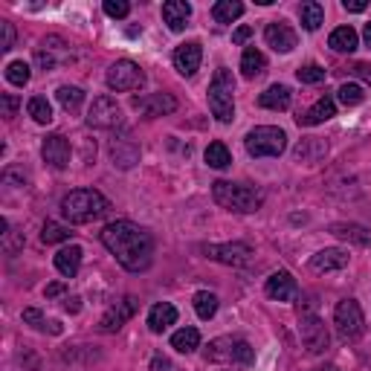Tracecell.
Wrapping results in <instances>:
<instances>
[{"label": "cell", "mask_w": 371, "mask_h": 371, "mask_svg": "<svg viewBox=\"0 0 371 371\" xmlns=\"http://www.w3.org/2000/svg\"><path fill=\"white\" fill-rule=\"evenodd\" d=\"M299 21H302V26H305L308 32H316V29L322 26V21H325L322 4H316V0H308V4H302V6H299Z\"/></svg>", "instance_id": "obj_32"}, {"label": "cell", "mask_w": 371, "mask_h": 371, "mask_svg": "<svg viewBox=\"0 0 371 371\" xmlns=\"http://www.w3.org/2000/svg\"><path fill=\"white\" fill-rule=\"evenodd\" d=\"M151 371H171V362H168L166 357H160V354H157V357L151 360Z\"/></svg>", "instance_id": "obj_48"}, {"label": "cell", "mask_w": 371, "mask_h": 371, "mask_svg": "<svg viewBox=\"0 0 371 371\" xmlns=\"http://www.w3.org/2000/svg\"><path fill=\"white\" fill-rule=\"evenodd\" d=\"M70 226H64V223H59V220H46L44 223V229H41V241L44 244H64V241H70Z\"/></svg>", "instance_id": "obj_36"}, {"label": "cell", "mask_w": 371, "mask_h": 371, "mask_svg": "<svg viewBox=\"0 0 371 371\" xmlns=\"http://www.w3.org/2000/svg\"><path fill=\"white\" fill-rule=\"evenodd\" d=\"M342 6H345V12H365L368 9L365 0H342Z\"/></svg>", "instance_id": "obj_46"}, {"label": "cell", "mask_w": 371, "mask_h": 371, "mask_svg": "<svg viewBox=\"0 0 371 371\" xmlns=\"http://www.w3.org/2000/svg\"><path fill=\"white\" fill-rule=\"evenodd\" d=\"M18 96H12V93H4V96H0V108H4V116L6 119H12L15 113H18Z\"/></svg>", "instance_id": "obj_44"}, {"label": "cell", "mask_w": 371, "mask_h": 371, "mask_svg": "<svg viewBox=\"0 0 371 371\" xmlns=\"http://www.w3.org/2000/svg\"><path fill=\"white\" fill-rule=\"evenodd\" d=\"M325 154H328V143L319 139V136H308V139H302V143L293 148V157L299 163H319Z\"/></svg>", "instance_id": "obj_25"}, {"label": "cell", "mask_w": 371, "mask_h": 371, "mask_svg": "<svg viewBox=\"0 0 371 371\" xmlns=\"http://www.w3.org/2000/svg\"><path fill=\"white\" fill-rule=\"evenodd\" d=\"M177 322V308L171 302H157L151 310H148V328L154 334H163L166 328H171V325Z\"/></svg>", "instance_id": "obj_24"}, {"label": "cell", "mask_w": 371, "mask_h": 371, "mask_svg": "<svg viewBox=\"0 0 371 371\" xmlns=\"http://www.w3.org/2000/svg\"><path fill=\"white\" fill-rule=\"evenodd\" d=\"M139 310V299L136 296H125V299H119L116 305H111L108 310H105V316H102V322H99V331H105V334H116L122 325L133 316Z\"/></svg>", "instance_id": "obj_13"}, {"label": "cell", "mask_w": 371, "mask_h": 371, "mask_svg": "<svg viewBox=\"0 0 371 371\" xmlns=\"http://www.w3.org/2000/svg\"><path fill=\"white\" fill-rule=\"evenodd\" d=\"M111 212V200L96 189H76L61 200V215L70 223H90Z\"/></svg>", "instance_id": "obj_2"}, {"label": "cell", "mask_w": 371, "mask_h": 371, "mask_svg": "<svg viewBox=\"0 0 371 371\" xmlns=\"http://www.w3.org/2000/svg\"><path fill=\"white\" fill-rule=\"evenodd\" d=\"M29 78H32V70H29L26 61H9V64H6V81H9V84L26 87Z\"/></svg>", "instance_id": "obj_39"}, {"label": "cell", "mask_w": 371, "mask_h": 371, "mask_svg": "<svg viewBox=\"0 0 371 371\" xmlns=\"http://www.w3.org/2000/svg\"><path fill=\"white\" fill-rule=\"evenodd\" d=\"M209 111L223 125L235 119V78L226 67L215 70V78L209 84Z\"/></svg>", "instance_id": "obj_4"}, {"label": "cell", "mask_w": 371, "mask_h": 371, "mask_svg": "<svg viewBox=\"0 0 371 371\" xmlns=\"http://www.w3.org/2000/svg\"><path fill=\"white\" fill-rule=\"evenodd\" d=\"M200 61H203V46L200 41H186L174 50V67L180 76L192 78L198 70H200Z\"/></svg>", "instance_id": "obj_16"}, {"label": "cell", "mask_w": 371, "mask_h": 371, "mask_svg": "<svg viewBox=\"0 0 371 371\" xmlns=\"http://www.w3.org/2000/svg\"><path fill=\"white\" fill-rule=\"evenodd\" d=\"M24 322H26V325H32L35 331L53 334V337H61V334H64L61 322H56V319H46V316H44L38 308H26V310H24Z\"/></svg>", "instance_id": "obj_28"}, {"label": "cell", "mask_w": 371, "mask_h": 371, "mask_svg": "<svg viewBox=\"0 0 371 371\" xmlns=\"http://www.w3.org/2000/svg\"><path fill=\"white\" fill-rule=\"evenodd\" d=\"M198 345H200V331L198 328H180L171 337V348L180 351V354H192Z\"/></svg>", "instance_id": "obj_33"}, {"label": "cell", "mask_w": 371, "mask_h": 371, "mask_svg": "<svg viewBox=\"0 0 371 371\" xmlns=\"http://www.w3.org/2000/svg\"><path fill=\"white\" fill-rule=\"evenodd\" d=\"M334 116H337V102H334L331 96H322L313 108H308L305 113H299L296 122L305 125V128H313V125H322V122H328V119H334Z\"/></svg>", "instance_id": "obj_20"}, {"label": "cell", "mask_w": 371, "mask_h": 371, "mask_svg": "<svg viewBox=\"0 0 371 371\" xmlns=\"http://www.w3.org/2000/svg\"><path fill=\"white\" fill-rule=\"evenodd\" d=\"M290 87L288 84H270L261 96H258V105L267 108V111H288L290 108Z\"/></svg>", "instance_id": "obj_23"}, {"label": "cell", "mask_w": 371, "mask_h": 371, "mask_svg": "<svg viewBox=\"0 0 371 371\" xmlns=\"http://www.w3.org/2000/svg\"><path fill=\"white\" fill-rule=\"evenodd\" d=\"M105 15L108 18H116V21H122V18H128V12H131V6L125 4V0H105Z\"/></svg>", "instance_id": "obj_42"}, {"label": "cell", "mask_w": 371, "mask_h": 371, "mask_svg": "<svg viewBox=\"0 0 371 371\" xmlns=\"http://www.w3.org/2000/svg\"><path fill=\"white\" fill-rule=\"evenodd\" d=\"M348 73H354L357 78H362L365 84H371V67H368V64H360V61H357V64L348 67Z\"/></svg>", "instance_id": "obj_45"}, {"label": "cell", "mask_w": 371, "mask_h": 371, "mask_svg": "<svg viewBox=\"0 0 371 371\" xmlns=\"http://www.w3.org/2000/svg\"><path fill=\"white\" fill-rule=\"evenodd\" d=\"M192 305H195V313H198L203 322H209V319L218 313V296L209 293V290H198L195 299H192Z\"/></svg>", "instance_id": "obj_35"}, {"label": "cell", "mask_w": 371, "mask_h": 371, "mask_svg": "<svg viewBox=\"0 0 371 371\" xmlns=\"http://www.w3.org/2000/svg\"><path fill=\"white\" fill-rule=\"evenodd\" d=\"M264 293L275 302H293L299 296V285H296V278L288 273V270H278L267 278V285H264Z\"/></svg>", "instance_id": "obj_18"}, {"label": "cell", "mask_w": 371, "mask_h": 371, "mask_svg": "<svg viewBox=\"0 0 371 371\" xmlns=\"http://www.w3.org/2000/svg\"><path fill=\"white\" fill-rule=\"evenodd\" d=\"M203 253H206V258L220 261L226 267H244L253 258V250L247 244H241V241H235V244H206Z\"/></svg>", "instance_id": "obj_11"}, {"label": "cell", "mask_w": 371, "mask_h": 371, "mask_svg": "<svg viewBox=\"0 0 371 371\" xmlns=\"http://www.w3.org/2000/svg\"><path fill=\"white\" fill-rule=\"evenodd\" d=\"M296 78H299L302 84H319V81H325V67H319V64H305V67L296 70Z\"/></svg>", "instance_id": "obj_41"}, {"label": "cell", "mask_w": 371, "mask_h": 371, "mask_svg": "<svg viewBox=\"0 0 371 371\" xmlns=\"http://www.w3.org/2000/svg\"><path fill=\"white\" fill-rule=\"evenodd\" d=\"M264 41H267V46H273L275 53L288 56V53L296 50L299 35H296V29H293L288 21H270L267 29H264Z\"/></svg>", "instance_id": "obj_12"}, {"label": "cell", "mask_w": 371, "mask_h": 371, "mask_svg": "<svg viewBox=\"0 0 371 371\" xmlns=\"http://www.w3.org/2000/svg\"><path fill=\"white\" fill-rule=\"evenodd\" d=\"M212 198L218 206L229 209V212H255L261 206V195L255 189H250V186L244 183H229V180H215L212 183Z\"/></svg>", "instance_id": "obj_3"}, {"label": "cell", "mask_w": 371, "mask_h": 371, "mask_svg": "<svg viewBox=\"0 0 371 371\" xmlns=\"http://www.w3.org/2000/svg\"><path fill=\"white\" fill-rule=\"evenodd\" d=\"M102 244L108 253L128 270V273H143L154 261V238L146 226L133 220H113L102 229Z\"/></svg>", "instance_id": "obj_1"}, {"label": "cell", "mask_w": 371, "mask_h": 371, "mask_svg": "<svg viewBox=\"0 0 371 371\" xmlns=\"http://www.w3.org/2000/svg\"><path fill=\"white\" fill-rule=\"evenodd\" d=\"M56 99H59V105H61L67 113H76V111L81 108V102H84V90L76 87V84H61V87L56 90Z\"/></svg>", "instance_id": "obj_31"}, {"label": "cell", "mask_w": 371, "mask_h": 371, "mask_svg": "<svg viewBox=\"0 0 371 371\" xmlns=\"http://www.w3.org/2000/svg\"><path fill=\"white\" fill-rule=\"evenodd\" d=\"M111 160L119 168H131V166L139 163V146L133 143V139H128V136H119V139H113V143H111Z\"/></svg>", "instance_id": "obj_22"}, {"label": "cell", "mask_w": 371, "mask_h": 371, "mask_svg": "<svg viewBox=\"0 0 371 371\" xmlns=\"http://www.w3.org/2000/svg\"><path fill=\"white\" fill-rule=\"evenodd\" d=\"M365 41H368V46H371V21L365 24Z\"/></svg>", "instance_id": "obj_51"}, {"label": "cell", "mask_w": 371, "mask_h": 371, "mask_svg": "<svg viewBox=\"0 0 371 371\" xmlns=\"http://www.w3.org/2000/svg\"><path fill=\"white\" fill-rule=\"evenodd\" d=\"M264 67H267V59L255 50V46L244 50V56H241V73H244V78H255V76H261Z\"/></svg>", "instance_id": "obj_34"}, {"label": "cell", "mask_w": 371, "mask_h": 371, "mask_svg": "<svg viewBox=\"0 0 371 371\" xmlns=\"http://www.w3.org/2000/svg\"><path fill=\"white\" fill-rule=\"evenodd\" d=\"M29 116L38 122V125H50L53 122V105L46 102V96H32L29 105H26Z\"/></svg>", "instance_id": "obj_37"}, {"label": "cell", "mask_w": 371, "mask_h": 371, "mask_svg": "<svg viewBox=\"0 0 371 371\" xmlns=\"http://www.w3.org/2000/svg\"><path fill=\"white\" fill-rule=\"evenodd\" d=\"M0 29H4V41H0V50L9 53L12 46H15V26L9 21H0Z\"/></svg>", "instance_id": "obj_43"}, {"label": "cell", "mask_w": 371, "mask_h": 371, "mask_svg": "<svg viewBox=\"0 0 371 371\" xmlns=\"http://www.w3.org/2000/svg\"><path fill=\"white\" fill-rule=\"evenodd\" d=\"M313 371H340L337 365H322V368H313Z\"/></svg>", "instance_id": "obj_52"}, {"label": "cell", "mask_w": 371, "mask_h": 371, "mask_svg": "<svg viewBox=\"0 0 371 371\" xmlns=\"http://www.w3.org/2000/svg\"><path fill=\"white\" fill-rule=\"evenodd\" d=\"M342 267H348V253L340 250V247L319 250L316 255H310V270L313 273H334V270H342Z\"/></svg>", "instance_id": "obj_19"}, {"label": "cell", "mask_w": 371, "mask_h": 371, "mask_svg": "<svg viewBox=\"0 0 371 371\" xmlns=\"http://www.w3.org/2000/svg\"><path fill=\"white\" fill-rule=\"evenodd\" d=\"M328 46H331L334 53H354L357 46H360V35L351 26H337L331 32V38H328Z\"/></svg>", "instance_id": "obj_27"}, {"label": "cell", "mask_w": 371, "mask_h": 371, "mask_svg": "<svg viewBox=\"0 0 371 371\" xmlns=\"http://www.w3.org/2000/svg\"><path fill=\"white\" fill-rule=\"evenodd\" d=\"M61 293H64V285H59V282H56V285H50V288L44 290V296H46V299H53V296H61Z\"/></svg>", "instance_id": "obj_50"}, {"label": "cell", "mask_w": 371, "mask_h": 371, "mask_svg": "<svg viewBox=\"0 0 371 371\" xmlns=\"http://www.w3.org/2000/svg\"><path fill=\"white\" fill-rule=\"evenodd\" d=\"M133 111H139L146 119H157V116H168L177 111V99L171 93H148V96H136L133 99Z\"/></svg>", "instance_id": "obj_14"}, {"label": "cell", "mask_w": 371, "mask_h": 371, "mask_svg": "<svg viewBox=\"0 0 371 371\" xmlns=\"http://www.w3.org/2000/svg\"><path fill=\"white\" fill-rule=\"evenodd\" d=\"M334 328H337L340 340H345V342H354L365 334V316H362V308L357 299H342L334 308Z\"/></svg>", "instance_id": "obj_7"}, {"label": "cell", "mask_w": 371, "mask_h": 371, "mask_svg": "<svg viewBox=\"0 0 371 371\" xmlns=\"http://www.w3.org/2000/svg\"><path fill=\"white\" fill-rule=\"evenodd\" d=\"M206 163H209V168H229L232 166V154H229V148L223 146V143H209V148H206Z\"/></svg>", "instance_id": "obj_38"}, {"label": "cell", "mask_w": 371, "mask_h": 371, "mask_svg": "<svg viewBox=\"0 0 371 371\" xmlns=\"http://www.w3.org/2000/svg\"><path fill=\"white\" fill-rule=\"evenodd\" d=\"M189 18H192V4H186V0H168V4H163V21L168 24L171 32H183L189 26Z\"/></svg>", "instance_id": "obj_21"}, {"label": "cell", "mask_w": 371, "mask_h": 371, "mask_svg": "<svg viewBox=\"0 0 371 371\" xmlns=\"http://www.w3.org/2000/svg\"><path fill=\"white\" fill-rule=\"evenodd\" d=\"M41 157H44L46 166H53L56 171H64V168L70 166V143H67V136H61V133L44 136Z\"/></svg>", "instance_id": "obj_15"}, {"label": "cell", "mask_w": 371, "mask_h": 371, "mask_svg": "<svg viewBox=\"0 0 371 371\" xmlns=\"http://www.w3.org/2000/svg\"><path fill=\"white\" fill-rule=\"evenodd\" d=\"M299 331H302V345L308 348V354H322V351H328L331 334H328V328H325V322H322L316 313L302 316Z\"/></svg>", "instance_id": "obj_10"}, {"label": "cell", "mask_w": 371, "mask_h": 371, "mask_svg": "<svg viewBox=\"0 0 371 371\" xmlns=\"http://www.w3.org/2000/svg\"><path fill=\"white\" fill-rule=\"evenodd\" d=\"M206 362H235V365H253L255 351L241 337H218L206 348Z\"/></svg>", "instance_id": "obj_6"}, {"label": "cell", "mask_w": 371, "mask_h": 371, "mask_svg": "<svg viewBox=\"0 0 371 371\" xmlns=\"http://www.w3.org/2000/svg\"><path fill=\"white\" fill-rule=\"evenodd\" d=\"M337 99H340L345 108H357V105L365 99V93H362V87H360V84H354V81H345V84L337 90Z\"/></svg>", "instance_id": "obj_40"}, {"label": "cell", "mask_w": 371, "mask_h": 371, "mask_svg": "<svg viewBox=\"0 0 371 371\" xmlns=\"http://www.w3.org/2000/svg\"><path fill=\"white\" fill-rule=\"evenodd\" d=\"M244 148L250 157H278L288 148V133L273 125H258L244 136Z\"/></svg>", "instance_id": "obj_5"}, {"label": "cell", "mask_w": 371, "mask_h": 371, "mask_svg": "<svg viewBox=\"0 0 371 371\" xmlns=\"http://www.w3.org/2000/svg\"><path fill=\"white\" fill-rule=\"evenodd\" d=\"M81 247H76V244H70V247H64V250H59L56 253V270L64 275V278H76L78 275V267H81Z\"/></svg>", "instance_id": "obj_26"}, {"label": "cell", "mask_w": 371, "mask_h": 371, "mask_svg": "<svg viewBox=\"0 0 371 371\" xmlns=\"http://www.w3.org/2000/svg\"><path fill=\"white\" fill-rule=\"evenodd\" d=\"M241 15H244L241 0H218V4L212 6V18L218 24H232V21H238Z\"/></svg>", "instance_id": "obj_30"}, {"label": "cell", "mask_w": 371, "mask_h": 371, "mask_svg": "<svg viewBox=\"0 0 371 371\" xmlns=\"http://www.w3.org/2000/svg\"><path fill=\"white\" fill-rule=\"evenodd\" d=\"M64 310H67V313H78V310H81V299H78V296H70V299L64 302Z\"/></svg>", "instance_id": "obj_49"}, {"label": "cell", "mask_w": 371, "mask_h": 371, "mask_svg": "<svg viewBox=\"0 0 371 371\" xmlns=\"http://www.w3.org/2000/svg\"><path fill=\"white\" fill-rule=\"evenodd\" d=\"M67 59H70V50H67V44L61 38H44L41 46L35 50V64L41 70H56Z\"/></svg>", "instance_id": "obj_17"}, {"label": "cell", "mask_w": 371, "mask_h": 371, "mask_svg": "<svg viewBox=\"0 0 371 371\" xmlns=\"http://www.w3.org/2000/svg\"><path fill=\"white\" fill-rule=\"evenodd\" d=\"M87 125L99 128V131H111L122 125V108L116 105V99L111 96H96L87 111Z\"/></svg>", "instance_id": "obj_9"}, {"label": "cell", "mask_w": 371, "mask_h": 371, "mask_svg": "<svg viewBox=\"0 0 371 371\" xmlns=\"http://www.w3.org/2000/svg\"><path fill=\"white\" fill-rule=\"evenodd\" d=\"M105 81L116 93H131V90H139V87L146 84V73H143V67H139L136 61L122 59V61H116V64L108 67Z\"/></svg>", "instance_id": "obj_8"}, {"label": "cell", "mask_w": 371, "mask_h": 371, "mask_svg": "<svg viewBox=\"0 0 371 371\" xmlns=\"http://www.w3.org/2000/svg\"><path fill=\"white\" fill-rule=\"evenodd\" d=\"M250 35H253V26H238L235 32H232V44H244Z\"/></svg>", "instance_id": "obj_47"}, {"label": "cell", "mask_w": 371, "mask_h": 371, "mask_svg": "<svg viewBox=\"0 0 371 371\" xmlns=\"http://www.w3.org/2000/svg\"><path fill=\"white\" fill-rule=\"evenodd\" d=\"M331 235H337L342 241H354V244H371V232L365 226H357V223H334Z\"/></svg>", "instance_id": "obj_29"}]
</instances>
